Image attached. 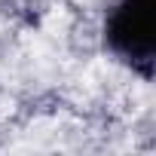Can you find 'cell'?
I'll return each mask as SVG.
<instances>
[{
    "mask_svg": "<svg viewBox=\"0 0 156 156\" xmlns=\"http://www.w3.org/2000/svg\"><path fill=\"white\" fill-rule=\"evenodd\" d=\"M104 43L141 76L153 73V0H116L104 19Z\"/></svg>",
    "mask_w": 156,
    "mask_h": 156,
    "instance_id": "obj_1",
    "label": "cell"
}]
</instances>
